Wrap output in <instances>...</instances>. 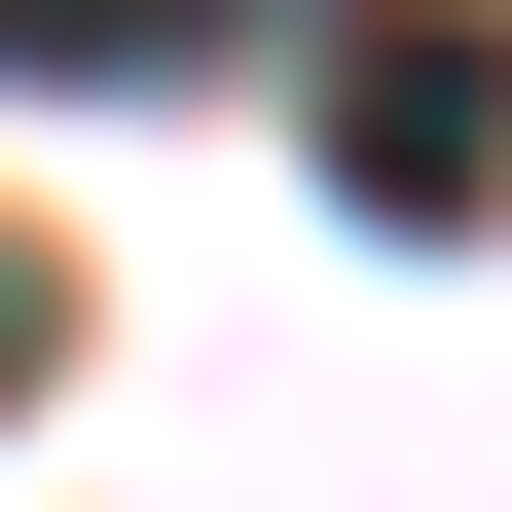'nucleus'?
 I'll use <instances>...</instances> for the list:
<instances>
[{
  "mask_svg": "<svg viewBox=\"0 0 512 512\" xmlns=\"http://www.w3.org/2000/svg\"><path fill=\"white\" fill-rule=\"evenodd\" d=\"M330 183H366V220H512V0L330 37Z\"/></svg>",
  "mask_w": 512,
  "mask_h": 512,
  "instance_id": "1",
  "label": "nucleus"
},
{
  "mask_svg": "<svg viewBox=\"0 0 512 512\" xmlns=\"http://www.w3.org/2000/svg\"><path fill=\"white\" fill-rule=\"evenodd\" d=\"M220 0H0V74H183Z\"/></svg>",
  "mask_w": 512,
  "mask_h": 512,
  "instance_id": "2",
  "label": "nucleus"
},
{
  "mask_svg": "<svg viewBox=\"0 0 512 512\" xmlns=\"http://www.w3.org/2000/svg\"><path fill=\"white\" fill-rule=\"evenodd\" d=\"M37 330H74V293H37V256H0V403H37Z\"/></svg>",
  "mask_w": 512,
  "mask_h": 512,
  "instance_id": "3",
  "label": "nucleus"
}]
</instances>
